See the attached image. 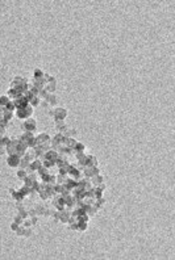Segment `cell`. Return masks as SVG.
<instances>
[{
  "mask_svg": "<svg viewBox=\"0 0 175 260\" xmlns=\"http://www.w3.org/2000/svg\"><path fill=\"white\" fill-rule=\"evenodd\" d=\"M8 164H9L11 167H16V166H19V164H20V159H19L17 155H12V156H9V159H8Z\"/></svg>",
  "mask_w": 175,
  "mask_h": 260,
  "instance_id": "6da1fadb",
  "label": "cell"
},
{
  "mask_svg": "<svg viewBox=\"0 0 175 260\" xmlns=\"http://www.w3.org/2000/svg\"><path fill=\"white\" fill-rule=\"evenodd\" d=\"M19 177H25V171H19Z\"/></svg>",
  "mask_w": 175,
  "mask_h": 260,
  "instance_id": "5b68a950",
  "label": "cell"
},
{
  "mask_svg": "<svg viewBox=\"0 0 175 260\" xmlns=\"http://www.w3.org/2000/svg\"><path fill=\"white\" fill-rule=\"evenodd\" d=\"M24 126H25V129L28 130V132H32V130H33V129L36 128V122H34V120H28V121H25Z\"/></svg>",
  "mask_w": 175,
  "mask_h": 260,
  "instance_id": "3957f363",
  "label": "cell"
},
{
  "mask_svg": "<svg viewBox=\"0 0 175 260\" xmlns=\"http://www.w3.org/2000/svg\"><path fill=\"white\" fill-rule=\"evenodd\" d=\"M8 103H9V99L7 96L0 97V106H1V105H7Z\"/></svg>",
  "mask_w": 175,
  "mask_h": 260,
  "instance_id": "277c9868",
  "label": "cell"
},
{
  "mask_svg": "<svg viewBox=\"0 0 175 260\" xmlns=\"http://www.w3.org/2000/svg\"><path fill=\"white\" fill-rule=\"evenodd\" d=\"M30 109H32V108H29V106H28V110H24V109L21 108L20 110L17 112L19 117H20V118H26V117H29V116H30V113H32Z\"/></svg>",
  "mask_w": 175,
  "mask_h": 260,
  "instance_id": "7a4b0ae2",
  "label": "cell"
},
{
  "mask_svg": "<svg viewBox=\"0 0 175 260\" xmlns=\"http://www.w3.org/2000/svg\"><path fill=\"white\" fill-rule=\"evenodd\" d=\"M12 229H13V230L17 229V223H13V225H12Z\"/></svg>",
  "mask_w": 175,
  "mask_h": 260,
  "instance_id": "8992f818",
  "label": "cell"
}]
</instances>
